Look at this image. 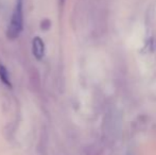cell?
Returning <instances> with one entry per match:
<instances>
[{
	"instance_id": "6da1fadb",
	"label": "cell",
	"mask_w": 156,
	"mask_h": 155,
	"mask_svg": "<svg viewBox=\"0 0 156 155\" xmlns=\"http://www.w3.org/2000/svg\"><path fill=\"white\" fill-rule=\"evenodd\" d=\"M23 0H17L16 6H15V10L13 12L8 31H6L8 37L10 39H15L16 37H18L21 30H23Z\"/></svg>"
},
{
	"instance_id": "7a4b0ae2",
	"label": "cell",
	"mask_w": 156,
	"mask_h": 155,
	"mask_svg": "<svg viewBox=\"0 0 156 155\" xmlns=\"http://www.w3.org/2000/svg\"><path fill=\"white\" fill-rule=\"evenodd\" d=\"M32 50H33V54L37 60H41L43 58L44 54H45V44H44L43 39L38 36H36L33 39L32 43Z\"/></svg>"
},
{
	"instance_id": "3957f363",
	"label": "cell",
	"mask_w": 156,
	"mask_h": 155,
	"mask_svg": "<svg viewBox=\"0 0 156 155\" xmlns=\"http://www.w3.org/2000/svg\"><path fill=\"white\" fill-rule=\"evenodd\" d=\"M0 79L1 81L6 85L8 87H11L12 86V83H11V80H10V76H9V72L8 70L5 69V67L3 65L0 64Z\"/></svg>"
}]
</instances>
